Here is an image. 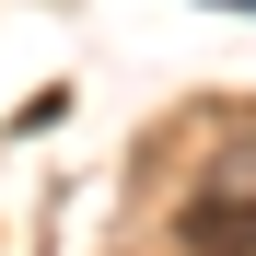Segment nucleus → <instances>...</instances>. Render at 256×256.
Returning a JSON list of instances; mask_svg holds the SVG:
<instances>
[{
	"label": "nucleus",
	"mask_w": 256,
	"mask_h": 256,
	"mask_svg": "<svg viewBox=\"0 0 256 256\" xmlns=\"http://www.w3.org/2000/svg\"><path fill=\"white\" fill-rule=\"evenodd\" d=\"M186 256H256V198H233V186H210V198H186Z\"/></svg>",
	"instance_id": "obj_1"
},
{
	"label": "nucleus",
	"mask_w": 256,
	"mask_h": 256,
	"mask_svg": "<svg viewBox=\"0 0 256 256\" xmlns=\"http://www.w3.org/2000/svg\"><path fill=\"white\" fill-rule=\"evenodd\" d=\"M210 12H256V0H210Z\"/></svg>",
	"instance_id": "obj_2"
}]
</instances>
